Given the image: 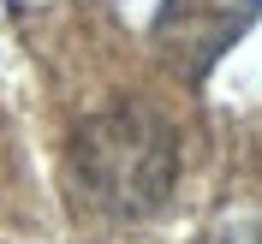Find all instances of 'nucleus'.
<instances>
[{
  "mask_svg": "<svg viewBox=\"0 0 262 244\" xmlns=\"http://www.w3.org/2000/svg\"><path fill=\"white\" fill-rule=\"evenodd\" d=\"M173 131L143 107L96 114L72 137V185L101 214H149L173 191Z\"/></svg>",
  "mask_w": 262,
  "mask_h": 244,
  "instance_id": "nucleus-1",
  "label": "nucleus"
},
{
  "mask_svg": "<svg viewBox=\"0 0 262 244\" xmlns=\"http://www.w3.org/2000/svg\"><path fill=\"white\" fill-rule=\"evenodd\" d=\"M256 18H262V0H161L149 42H155L161 65H173L185 83H196L221 65V54Z\"/></svg>",
  "mask_w": 262,
  "mask_h": 244,
  "instance_id": "nucleus-2",
  "label": "nucleus"
}]
</instances>
